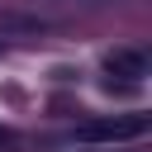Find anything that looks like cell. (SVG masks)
Instances as JSON below:
<instances>
[{"mask_svg": "<svg viewBox=\"0 0 152 152\" xmlns=\"http://www.w3.org/2000/svg\"><path fill=\"white\" fill-rule=\"evenodd\" d=\"M147 133V119H95V124H81L76 128V138L81 142H133V138H142Z\"/></svg>", "mask_w": 152, "mask_h": 152, "instance_id": "cell-1", "label": "cell"}, {"mask_svg": "<svg viewBox=\"0 0 152 152\" xmlns=\"http://www.w3.org/2000/svg\"><path fill=\"white\" fill-rule=\"evenodd\" d=\"M104 71L109 76H124V81H142L147 76V52L142 48H114L104 57Z\"/></svg>", "mask_w": 152, "mask_h": 152, "instance_id": "cell-2", "label": "cell"}, {"mask_svg": "<svg viewBox=\"0 0 152 152\" xmlns=\"http://www.w3.org/2000/svg\"><path fill=\"white\" fill-rule=\"evenodd\" d=\"M10 142H14V133H10V128H0V147H10Z\"/></svg>", "mask_w": 152, "mask_h": 152, "instance_id": "cell-3", "label": "cell"}]
</instances>
